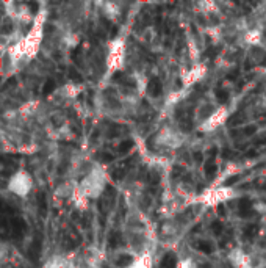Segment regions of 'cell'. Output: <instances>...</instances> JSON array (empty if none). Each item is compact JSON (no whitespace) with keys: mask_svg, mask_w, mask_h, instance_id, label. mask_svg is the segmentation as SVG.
I'll use <instances>...</instances> for the list:
<instances>
[{"mask_svg":"<svg viewBox=\"0 0 266 268\" xmlns=\"http://www.w3.org/2000/svg\"><path fill=\"white\" fill-rule=\"evenodd\" d=\"M249 253L251 268H266V247H260Z\"/></svg>","mask_w":266,"mask_h":268,"instance_id":"obj_3","label":"cell"},{"mask_svg":"<svg viewBox=\"0 0 266 268\" xmlns=\"http://www.w3.org/2000/svg\"><path fill=\"white\" fill-rule=\"evenodd\" d=\"M10 32H11V26H10V24H7V27L2 29V33H10Z\"/></svg>","mask_w":266,"mask_h":268,"instance_id":"obj_15","label":"cell"},{"mask_svg":"<svg viewBox=\"0 0 266 268\" xmlns=\"http://www.w3.org/2000/svg\"><path fill=\"white\" fill-rule=\"evenodd\" d=\"M229 108L221 105V107H217L205 121H204V126H202V130H214L217 127H221L227 123V119H229Z\"/></svg>","mask_w":266,"mask_h":268,"instance_id":"obj_1","label":"cell"},{"mask_svg":"<svg viewBox=\"0 0 266 268\" xmlns=\"http://www.w3.org/2000/svg\"><path fill=\"white\" fill-rule=\"evenodd\" d=\"M119 266H127L129 263H132V257L130 256H127V254H123L119 259H117V262H116Z\"/></svg>","mask_w":266,"mask_h":268,"instance_id":"obj_9","label":"cell"},{"mask_svg":"<svg viewBox=\"0 0 266 268\" xmlns=\"http://www.w3.org/2000/svg\"><path fill=\"white\" fill-rule=\"evenodd\" d=\"M99 159H101L102 162H113V160H114V157H113V155H110V154H101V155H99Z\"/></svg>","mask_w":266,"mask_h":268,"instance_id":"obj_12","label":"cell"},{"mask_svg":"<svg viewBox=\"0 0 266 268\" xmlns=\"http://www.w3.org/2000/svg\"><path fill=\"white\" fill-rule=\"evenodd\" d=\"M79 76H80L79 72H76L74 69H70V77H72V79H79V80H80V77H79Z\"/></svg>","mask_w":266,"mask_h":268,"instance_id":"obj_13","label":"cell"},{"mask_svg":"<svg viewBox=\"0 0 266 268\" xmlns=\"http://www.w3.org/2000/svg\"><path fill=\"white\" fill-rule=\"evenodd\" d=\"M38 204L41 206V213L45 215V198H44V193L38 194Z\"/></svg>","mask_w":266,"mask_h":268,"instance_id":"obj_10","label":"cell"},{"mask_svg":"<svg viewBox=\"0 0 266 268\" xmlns=\"http://www.w3.org/2000/svg\"><path fill=\"white\" fill-rule=\"evenodd\" d=\"M177 266V260L173 254H166L163 262H161V268H176Z\"/></svg>","mask_w":266,"mask_h":268,"instance_id":"obj_7","label":"cell"},{"mask_svg":"<svg viewBox=\"0 0 266 268\" xmlns=\"http://www.w3.org/2000/svg\"><path fill=\"white\" fill-rule=\"evenodd\" d=\"M117 238H119L117 235H113V237H111V241H110V243H111V247H113V245H114V247L117 245V243H119V240H117Z\"/></svg>","mask_w":266,"mask_h":268,"instance_id":"obj_14","label":"cell"},{"mask_svg":"<svg viewBox=\"0 0 266 268\" xmlns=\"http://www.w3.org/2000/svg\"><path fill=\"white\" fill-rule=\"evenodd\" d=\"M261 210H263V212L266 213V201H264V203L261 204Z\"/></svg>","mask_w":266,"mask_h":268,"instance_id":"obj_17","label":"cell"},{"mask_svg":"<svg viewBox=\"0 0 266 268\" xmlns=\"http://www.w3.org/2000/svg\"><path fill=\"white\" fill-rule=\"evenodd\" d=\"M30 7H32L33 11H38V4H30Z\"/></svg>","mask_w":266,"mask_h":268,"instance_id":"obj_16","label":"cell"},{"mask_svg":"<svg viewBox=\"0 0 266 268\" xmlns=\"http://www.w3.org/2000/svg\"><path fill=\"white\" fill-rule=\"evenodd\" d=\"M148 91H149V94H151L152 97L160 96V94H161V83H160V80H158V79H152L151 83H149Z\"/></svg>","mask_w":266,"mask_h":268,"instance_id":"obj_6","label":"cell"},{"mask_svg":"<svg viewBox=\"0 0 266 268\" xmlns=\"http://www.w3.org/2000/svg\"><path fill=\"white\" fill-rule=\"evenodd\" d=\"M229 262L233 268H251L249 253L241 248H235L229 253Z\"/></svg>","mask_w":266,"mask_h":268,"instance_id":"obj_2","label":"cell"},{"mask_svg":"<svg viewBox=\"0 0 266 268\" xmlns=\"http://www.w3.org/2000/svg\"><path fill=\"white\" fill-rule=\"evenodd\" d=\"M54 88H55V83H54V80H47V82H45V85H44V90H42V93H44V94H49L51 91H54Z\"/></svg>","mask_w":266,"mask_h":268,"instance_id":"obj_11","label":"cell"},{"mask_svg":"<svg viewBox=\"0 0 266 268\" xmlns=\"http://www.w3.org/2000/svg\"><path fill=\"white\" fill-rule=\"evenodd\" d=\"M248 58H249L254 64L266 63V47H264V46L249 47V49H248Z\"/></svg>","mask_w":266,"mask_h":268,"instance_id":"obj_4","label":"cell"},{"mask_svg":"<svg viewBox=\"0 0 266 268\" xmlns=\"http://www.w3.org/2000/svg\"><path fill=\"white\" fill-rule=\"evenodd\" d=\"M233 191L229 188V187H221V188H214L213 191H211V201L214 203V204H220V203H224V201H227V199H230L232 196H233Z\"/></svg>","mask_w":266,"mask_h":268,"instance_id":"obj_5","label":"cell"},{"mask_svg":"<svg viewBox=\"0 0 266 268\" xmlns=\"http://www.w3.org/2000/svg\"><path fill=\"white\" fill-rule=\"evenodd\" d=\"M133 148V141L132 140H127V141H123L119 144V152H127Z\"/></svg>","mask_w":266,"mask_h":268,"instance_id":"obj_8","label":"cell"},{"mask_svg":"<svg viewBox=\"0 0 266 268\" xmlns=\"http://www.w3.org/2000/svg\"><path fill=\"white\" fill-rule=\"evenodd\" d=\"M264 5H266V4H264Z\"/></svg>","mask_w":266,"mask_h":268,"instance_id":"obj_18","label":"cell"}]
</instances>
